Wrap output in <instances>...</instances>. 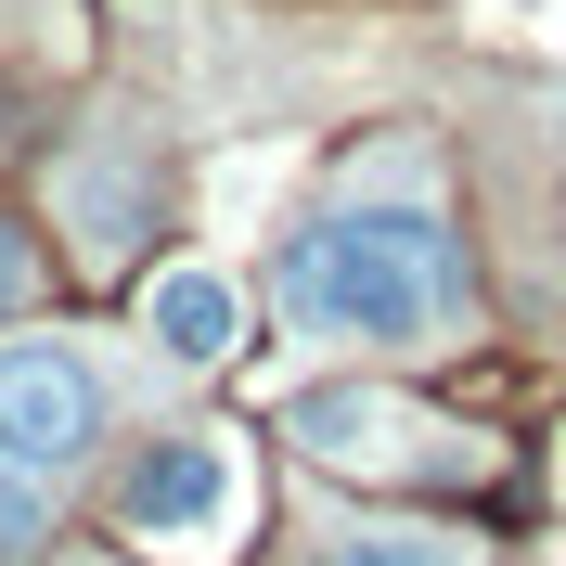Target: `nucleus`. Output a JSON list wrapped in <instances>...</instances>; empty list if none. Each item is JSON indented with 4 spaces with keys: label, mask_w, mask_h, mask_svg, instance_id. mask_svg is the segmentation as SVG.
Returning <instances> with one entry per match:
<instances>
[{
    "label": "nucleus",
    "mask_w": 566,
    "mask_h": 566,
    "mask_svg": "<svg viewBox=\"0 0 566 566\" xmlns=\"http://www.w3.org/2000/svg\"><path fill=\"white\" fill-rule=\"evenodd\" d=\"M283 322L310 335H374V348H424L463 322V245L438 232V207H322L271 271Z\"/></svg>",
    "instance_id": "1"
},
{
    "label": "nucleus",
    "mask_w": 566,
    "mask_h": 566,
    "mask_svg": "<svg viewBox=\"0 0 566 566\" xmlns=\"http://www.w3.org/2000/svg\"><path fill=\"white\" fill-rule=\"evenodd\" d=\"M13 296H27V245H13V232H0V310H13Z\"/></svg>",
    "instance_id": "8"
},
{
    "label": "nucleus",
    "mask_w": 566,
    "mask_h": 566,
    "mask_svg": "<svg viewBox=\"0 0 566 566\" xmlns=\"http://www.w3.org/2000/svg\"><path fill=\"white\" fill-rule=\"evenodd\" d=\"M39 541H52V476L0 451V566H13V554H39Z\"/></svg>",
    "instance_id": "6"
},
{
    "label": "nucleus",
    "mask_w": 566,
    "mask_h": 566,
    "mask_svg": "<svg viewBox=\"0 0 566 566\" xmlns=\"http://www.w3.org/2000/svg\"><path fill=\"white\" fill-rule=\"evenodd\" d=\"M283 424H296L310 451H335V463H412V438H438V424L387 412V399H360V387H310Z\"/></svg>",
    "instance_id": "5"
},
{
    "label": "nucleus",
    "mask_w": 566,
    "mask_h": 566,
    "mask_svg": "<svg viewBox=\"0 0 566 566\" xmlns=\"http://www.w3.org/2000/svg\"><path fill=\"white\" fill-rule=\"evenodd\" d=\"M335 566H463V554H451V541H424V528H348Z\"/></svg>",
    "instance_id": "7"
},
{
    "label": "nucleus",
    "mask_w": 566,
    "mask_h": 566,
    "mask_svg": "<svg viewBox=\"0 0 566 566\" xmlns=\"http://www.w3.org/2000/svg\"><path fill=\"white\" fill-rule=\"evenodd\" d=\"M116 502L168 554H232V528H245V463H232V438H155Z\"/></svg>",
    "instance_id": "2"
},
{
    "label": "nucleus",
    "mask_w": 566,
    "mask_h": 566,
    "mask_svg": "<svg viewBox=\"0 0 566 566\" xmlns=\"http://www.w3.org/2000/svg\"><path fill=\"white\" fill-rule=\"evenodd\" d=\"M142 335H155L168 360H232V335H245V296H232V271H207V258L155 271V296H142Z\"/></svg>",
    "instance_id": "4"
},
{
    "label": "nucleus",
    "mask_w": 566,
    "mask_h": 566,
    "mask_svg": "<svg viewBox=\"0 0 566 566\" xmlns=\"http://www.w3.org/2000/svg\"><path fill=\"white\" fill-rule=\"evenodd\" d=\"M104 438V374L77 348H52V335H27V348H0V451L13 463H77Z\"/></svg>",
    "instance_id": "3"
}]
</instances>
